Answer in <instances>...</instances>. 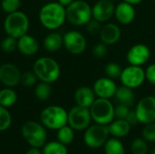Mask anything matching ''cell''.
<instances>
[{"label": "cell", "instance_id": "9", "mask_svg": "<svg viewBox=\"0 0 155 154\" xmlns=\"http://www.w3.org/2000/svg\"><path fill=\"white\" fill-rule=\"evenodd\" d=\"M92 116L89 108L76 105L68 113V125L75 131L86 130L91 123Z\"/></svg>", "mask_w": 155, "mask_h": 154}, {"label": "cell", "instance_id": "31", "mask_svg": "<svg viewBox=\"0 0 155 154\" xmlns=\"http://www.w3.org/2000/svg\"><path fill=\"white\" fill-rule=\"evenodd\" d=\"M12 123V117L5 107L0 105V132L7 130Z\"/></svg>", "mask_w": 155, "mask_h": 154}, {"label": "cell", "instance_id": "42", "mask_svg": "<svg viewBox=\"0 0 155 154\" xmlns=\"http://www.w3.org/2000/svg\"><path fill=\"white\" fill-rule=\"evenodd\" d=\"M74 0H58V3H60L62 5H64V7H66L67 5H69L72 2H74Z\"/></svg>", "mask_w": 155, "mask_h": 154}, {"label": "cell", "instance_id": "43", "mask_svg": "<svg viewBox=\"0 0 155 154\" xmlns=\"http://www.w3.org/2000/svg\"><path fill=\"white\" fill-rule=\"evenodd\" d=\"M124 2H127V3H129V4H131V5H138V4L142 3L143 0H124Z\"/></svg>", "mask_w": 155, "mask_h": 154}, {"label": "cell", "instance_id": "25", "mask_svg": "<svg viewBox=\"0 0 155 154\" xmlns=\"http://www.w3.org/2000/svg\"><path fill=\"white\" fill-rule=\"evenodd\" d=\"M17 100L16 93L11 88H5L0 91V105L5 108L11 107Z\"/></svg>", "mask_w": 155, "mask_h": 154}, {"label": "cell", "instance_id": "24", "mask_svg": "<svg viewBox=\"0 0 155 154\" xmlns=\"http://www.w3.org/2000/svg\"><path fill=\"white\" fill-rule=\"evenodd\" d=\"M104 152L105 154H125L124 146L119 138H111L104 143Z\"/></svg>", "mask_w": 155, "mask_h": 154}, {"label": "cell", "instance_id": "8", "mask_svg": "<svg viewBox=\"0 0 155 154\" xmlns=\"http://www.w3.org/2000/svg\"><path fill=\"white\" fill-rule=\"evenodd\" d=\"M109 134L110 133L108 130V125L96 123L94 125L89 126L85 130L84 141L89 148H100L104 145L108 140Z\"/></svg>", "mask_w": 155, "mask_h": 154}, {"label": "cell", "instance_id": "38", "mask_svg": "<svg viewBox=\"0 0 155 154\" xmlns=\"http://www.w3.org/2000/svg\"><path fill=\"white\" fill-rule=\"evenodd\" d=\"M85 26H86L87 32H88L90 34H92V35H97V34H100L103 25H102V23L98 22L97 20H95V19H94V18H92V19L85 25Z\"/></svg>", "mask_w": 155, "mask_h": 154}, {"label": "cell", "instance_id": "23", "mask_svg": "<svg viewBox=\"0 0 155 154\" xmlns=\"http://www.w3.org/2000/svg\"><path fill=\"white\" fill-rule=\"evenodd\" d=\"M43 44L46 51L54 53L64 45V37L57 32H52L45 37Z\"/></svg>", "mask_w": 155, "mask_h": 154}, {"label": "cell", "instance_id": "10", "mask_svg": "<svg viewBox=\"0 0 155 154\" xmlns=\"http://www.w3.org/2000/svg\"><path fill=\"white\" fill-rule=\"evenodd\" d=\"M119 79L121 80L123 85L135 89L140 87L146 80L145 71L142 68V66L129 64V66L123 69Z\"/></svg>", "mask_w": 155, "mask_h": 154}, {"label": "cell", "instance_id": "37", "mask_svg": "<svg viewBox=\"0 0 155 154\" xmlns=\"http://www.w3.org/2000/svg\"><path fill=\"white\" fill-rule=\"evenodd\" d=\"M130 107L125 105V104H122V103H118L115 107H114V117L116 119H123V120H126L129 113H130Z\"/></svg>", "mask_w": 155, "mask_h": 154}, {"label": "cell", "instance_id": "12", "mask_svg": "<svg viewBox=\"0 0 155 154\" xmlns=\"http://www.w3.org/2000/svg\"><path fill=\"white\" fill-rule=\"evenodd\" d=\"M64 45L65 49L72 54H83L87 45L86 39L84 35L76 30H71L63 35Z\"/></svg>", "mask_w": 155, "mask_h": 154}, {"label": "cell", "instance_id": "2", "mask_svg": "<svg viewBox=\"0 0 155 154\" xmlns=\"http://www.w3.org/2000/svg\"><path fill=\"white\" fill-rule=\"evenodd\" d=\"M66 20L73 25H85L92 18V6L84 0H74L65 7Z\"/></svg>", "mask_w": 155, "mask_h": 154}, {"label": "cell", "instance_id": "39", "mask_svg": "<svg viewBox=\"0 0 155 154\" xmlns=\"http://www.w3.org/2000/svg\"><path fill=\"white\" fill-rule=\"evenodd\" d=\"M145 71V79L153 85H155V63L147 66Z\"/></svg>", "mask_w": 155, "mask_h": 154}, {"label": "cell", "instance_id": "4", "mask_svg": "<svg viewBox=\"0 0 155 154\" xmlns=\"http://www.w3.org/2000/svg\"><path fill=\"white\" fill-rule=\"evenodd\" d=\"M29 28V19L27 15L20 11L8 14L4 22V29L7 35L18 39L26 34Z\"/></svg>", "mask_w": 155, "mask_h": 154}, {"label": "cell", "instance_id": "5", "mask_svg": "<svg viewBox=\"0 0 155 154\" xmlns=\"http://www.w3.org/2000/svg\"><path fill=\"white\" fill-rule=\"evenodd\" d=\"M21 133L25 142L35 148H43L46 143L47 133L43 124L34 121L25 122L21 128Z\"/></svg>", "mask_w": 155, "mask_h": 154}, {"label": "cell", "instance_id": "47", "mask_svg": "<svg viewBox=\"0 0 155 154\" xmlns=\"http://www.w3.org/2000/svg\"><path fill=\"white\" fill-rule=\"evenodd\" d=\"M154 123H155V121H154Z\"/></svg>", "mask_w": 155, "mask_h": 154}, {"label": "cell", "instance_id": "41", "mask_svg": "<svg viewBox=\"0 0 155 154\" xmlns=\"http://www.w3.org/2000/svg\"><path fill=\"white\" fill-rule=\"evenodd\" d=\"M25 154H43V152L39 150V148H35V147H31Z\"/></svg>", "mask_w": 155, "mask_h": 154}, {"label": "cell", "instance_id": "14", "mask_svg": "<svg viewBox=\"0 0 155 154\" xmlns=\"http://www.w3.org/2000/svg\"><path fill=\"white\" fill-rule=\"evenodd\" d=\"M114 8L113 1L99 0L92 6L93 18L100 23H106L114 15Z\"/></svg>", "mask_w": 155, "mask_h": 154}, {"label": "cell", "instance_id": "1", "mask_svg": "<svg viewBox=\"0 0 155 154\" xmlns=\"http://www.w3.org/2000/svg\"><path fill=\"white\" fill-rule=\"evenodd\" d=\"M65 20V7L58 2L47 3L39 11V21L47 29H58L64 25Z\"/></svg>", "mask_w": 155, "mask_h": 154}, {"label": "cell", "instance_id": "3", "mask_svg": "<svg viewBox=\"0 0 155 154\" xmlns=\"http://www.w3.org/2000/svg\"><path fill=\"white\" fill-rule=\"evenodd\" d=\"M33 71L38 80L48 84L57 81L61 74L58 63L50 57H41L37 59L34 64Z\"/></svg>", "mask_w": 155, "mask_h": 154}, {"label": "cell", "instance_id": "6", "mask_svg": "<svg viewBox=\"0 0 155 154\" xmlns=\"http://www.w3.org/2000/svg\"><path fill=\"white\" fill-rule=\"evenodd\" d=\"M42 124L51 130H58L68 123V113L61 106L51 105L45 108L41 114Z\"/></svg>", "mask_w": 155, "mask_h": 154}, {"label": "cell", "instance_id": "46", "mask_svg": "<svg viewBox=\"0 0 155 154\" xmlns=\"http://www.w3.org/2000/svg\"><path fill=\"white\" fill-rule=\"evenodd\" d=\"M154 96H155V93H154Z\"/></svg>", "mask_w": 155, "mask_h": 154}, {"label": "cell", "instance_id": "44", "mask_svg": "<svg viewBox=\"0 0 155 154\" xmlns=\"http://www.w3.org/2000/svg\"><path fill=\"white\" fill-rule=\"evenodd\" d=\"M150 154H155V148H154V149H153V150H152V152H150Z\"/></svg>", "mask_w": 155, "mask_h": 154}, {"label": "cell", "instance_id": "35", "mask_svg": "<svg viewBox=\"0 0 155 154\" xmlns=\"http://www.w3.org/2000/svg\"><path fill=\"white\" fill-rule=\"evenodd\" d=\"M107 52H108L107 45L102 42L95 44L92 49V54H93L94 57H95L96 59H102V58L105 57L107 54Z\"/></svg>", "mask_w": 155, "mask_h": 154}, {"label": "cell", "instance_id": "28", "mask_svg": "<svg viewBox=\"0 0 155 154\" xmlns=\"http://www.w3.org/2000/svg\"><path fill=\"white\" fill-rule=\"evenodd\" d=\"M35 94L41 101L48 100L52 94V87L50 84L45 82H41L38 84L35 89Z\"/></svg>", "mask_w": 155, "mask_h": 154}, {"label": "cell", "instance_id": "32", "mask_svg": "<svg viewBox=\"0 0 155 154\" xmlns=\"http://www.w3.org/2000/svg\"><path fill=\"white\" fill-rule=\"evenodd\" d=\"M1 49L5 53H12L17 49V39L7 35L1 42Z\"/></svg>", "mask_w": 155, "mask_h": 154}, {"label": "cell", "instance_id": "19", "mask_svg": "<svg viewBox=\"0 0 155 154\" xmlns=\"http://www.w3.org/2000/svg\"><path fill=\"white\" fill-rule=\"evenodd\" d=\"M96 99V95L94 92V89L89 86H81L76 89L74 93V101L76 105L90 108L91 105Z\"/></svg>", "mask_w": 155, "mask_h": 154}, {"label": "cell", "instance_id": "34", "mask_svg": "<svg viewBox=\"0 0 155 154\" xmlns=\"http://www.w3.org/2000/svg\"><path fill=\"white\" fill-rule=\"evenodd\" d=\"M37 81V77L35 75V74L33 72H25L21 74V79H20V83L25 86V87H30L35 84Z\"/></svg>", "mask_w": 155, "mask_h": 154}, {"label": "cell", "instance_id": "33", "mask_svg": "<svg viewBox=\"0 0 155 154\" xmlns=\"http://www.w3.org/2000/svg\"><path fill=\"white\" fill-rule=\"evenodd\" d=\"M20 5H21V0H2L1 1L2 9L7 14L18 11Z\"/></svg>", "mask_w": 155, "mask_h": 154}, {"label": "cell", "instance_id": "40", "mask_svg": "<svg viewBox=\"0 0 155 154\" xmlns=\"http://www.w3.org/2000/svg\"><path fill=\"white\" fill-rule=\"evenodd\" d=\"M126 121L131 124V126L132 125H136L139 123V120L137 118V115H136V113H135L134 110L130 111V113H129V114H128V116L126 118Z\"/></svg>", "mask_w": 155, "mask_h": 154}, {"label": "cell", "instance_id": "45", "mask_svg": "<svg viewBox=\"0 0 155 154\" xmlns=\"http://www.w3.org/2000/svg\"><path fill=\"white\" fill-rule=\"evenodd\" d=\"M110 1H115V0H110Z\"/></svg>", "mask_w": 155, "mask_h": 154}, {"label": "cell", "instance_id": "27", "mask_svg": "<svg viewBox=\"0 0 155 154\" xmlns=\"http://www.w3.org/2000/svg\"><path fill=\"white\" fill-rule=\"evenodd\" d=\"M43 154H67L66 145L60 142H50L43 146Z\"/></svg>", "mask_w": 155, "mask_h": 154}, {"label": "cell", "instance_id": "29", "mask_svg": "<svg viewBox=\"0 0 155 154\" xmlns=\"http://www.w3.org/2000/svg\"><path fill=\"white\" fill-rule=\"evenodd\" d=\"M123 68L121 65L115 62H110L105 64L104 66V73L105 75L111 79H118L121 76Z\"/></svg>", "mask_w": 155, "mask_h": 154}, {"label": "cell", "instance_id": "36", "mask_svg": "<svg viewBox=\"0 0 155 154\" xmlns=\"http://www.w3.org/2000/svg\"><path fill=\"white\" fill-rule=\"evenodd\" d=\"M143 137L146 142H155V123L145 124L143 130Z\"/></svg>", "mask_w": 155, "mask_h": 154}, {"label": "cell", "instance_id": "30", "mask_svg": "<svg viewBox=\"0 0 155 154\" xmlns=\"http://www.w3.org/2000/svg\"><path fill=\"white\" fill-rule=\"evenodd\" d=\"M149 151V146L144 139L136 138L132 142L131 152L133 154H147Z\"/></svg>", "mask_w": 155, "mask_h": 154}, {"label": "cell", "instance_id": "21", "mask_svg": "<svg viewBox=\"0 0 155 154\" xmlns=\"http://www.w3.org/2000/svg\"><path fill=\"white\" fill-rule=\"evenodd\" d=\"M108 130L110 134L115 138H123L129 134L131 131V124L123 119H116L108 124Z\"/></svg>", "mask_w": 155, "mask_h": 154}, {"label": "cell", "instance_id": "17", "mask_svg": "<svg viewBox=\"0 0 155 154\" xmlns=\"http://www.w3.org/2000/svg\"><path fill=\"white\" fill-rule=\"evenodd\" d=\"M136 15V11L134 5L127 2H121L114 8V17L121 25H130L134 22Z\"/></svg>", "mask_w": 155, "mask_h": 154}, {"label": "cell", "instance_id": "16", "mask_svg": "<svg viewBox=\"0 0 155 154\" xmlns=\"http://www.w3.org/2000/svg\"><path fill=\"white\" fill-rule=\"evenodd\" d=\"M21 73L13 64H4L0 66V82L7 87H14L20 83Z\"/></svg>", "mask_w": 155, "mask_h": 154}, {"label": "cell", "instance_id": "18", "mask_svg": "<svg viewBox=\"0 0 155 154\" xmlns=\"http://www.w3.org/2000/svg\"><path fill=\"white\" fill-rule=\"evenodd\" d=\"M122 32L118 25L114 23H106L102 26L99 34L101 42L106 45L115 44L121 38Z\"/></svg>", "mask_w": 155, "mask_h": 154}, {"label": "cell", "instance_id": "13", "mask_svg": "<svg viewBox=\"0 0 155 154\" xmlns=\"http://www.w3.org/2000/svg\"><path fill=\"white\" fill-rule=\"evenodd\" d=\"M150 57V48L144 44H135L132 45L126 54L127 62L131 65L142 66L149 61Z\"/></svg>", "mask_w": 155, "mask_h": 154}, {"label": "cell", "instance_id": "11", "mask_svg": "<svg viewBox=\"0 0 155 154\" xmlns=\"http://www.w3.org/2000/svg\"><path fill=\"white\" fill-rule=\"evenodd\" d=\"M134 111L139 123L143 124L153 123L155 121V96L148 95L141 99Z\"/></svg>", "mask_w": 155, "mask_h": 154}, {"label": "cell", "instance_id": "15", "mask_svg": "<svg viewBox=\"0 0 155 154\" xmlns=\"http://www.w3.org/2000/svg\"><path fill=\"white\" fill-rule=\"evenodd\" d=\"M93 89L97 98L111 99L115 94L117 85L114 79L105 76L98 78L94 83Z\"/></svg>", "mask_w": 155, "mask_h": 154}, {"label": "cell", "instance_id": "20", "mask_svg": "<svg viewBox=\"0 0 155 154\" xmlns=\"http://www.w3.org/2000/svg\"><path fill=\"white\" fill-rule=\"evenodd\" d=\"M17 49L25 55H34L37 53L39 44L33 36L26 34L17 39Z\"/></svg>", "mask_w": 155, "mask_h": 154}, {"label": "cell", "instance_id": "7", "mask_svg": "<svg viewBox=\"0 0 155 154\" xmlns=\"http://www.w3.org/2000/svg\"><path fill=\"white\" fill-rule=\"evenodd\" d=\"M89 109L92 120L94 121L95 123L108 125L115 118L114 106L110 99L96 98Z\"/></svg>", "mask_w": 155, "mask_h": 154}, {"label": "cell", "instance_id": "26", "mask_svg": "<svg viewBox=\"0 0 155 154\" xmlns=\"http://www.w3.org/2000/svg\"><path fill=\"white\" fill-rule=\"evenodd\" d=\"M74 130L69 126L64 125L57 130V141L64 145H68L73 143L74 139Z\"/></svg>", "mask_w": 155, "mask_h": 154}, {"label": "cell", "instance_id": "22", "mask_svg": "<svg viewBox=\"0 0 155 154\" xmlns=\"http://www.w3.org/2000/svg\"><path fill=\"white\" fill-rule=\"evenodd\" d=\"M114 97L118 102V103L125 104L129 107L133 106L135 102V94L134 89L124 85L117 87Z\"/></svg>", "mask_w": 155, "mask_h": 154}]
</instances>
